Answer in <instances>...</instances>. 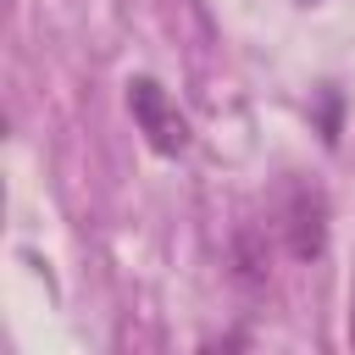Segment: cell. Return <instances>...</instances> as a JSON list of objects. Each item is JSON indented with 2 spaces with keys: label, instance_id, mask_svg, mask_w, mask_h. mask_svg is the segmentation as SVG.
Instances as JSON below:
<instances>
[{
  "label": "cell",
  "instance_id": "cell-1",
  "mask_svg": "<svg viewBox=\"0 0 355 355\" xmlns=\"http://www.w3.org/2000/svg\"><path fill=\"white\" fill-rule=\"evenodd\" d=\"M128 111H133V122H139V133L150 139L155 155H183L189 150V116L178 111V100L155 78H128Z\"/></svg>",
  "mask_w": 355,
  "mask_h": 355
},
{
  "label": "cell",
  "instance_id": "cell-2",
  "mask_svg": "<svg viewBox=\"0 0 355 355\" xmlns=\"http://www.w3.org/2000/svg\"><path fill=\"white\" fill-rule=\"evenodd\" d=\"M283 239H288V255H300V261H316L327 250V200L311 183H288V194H283Z\"/></svg>",
  "mask_w": 355,
  "mask_h": 355
},
{
  "label": "cell",
  "instance_id": "cell-3",
  "mask_svg": "<svg viewBox=\"0 0 355 355\" xmlns=\"http://www.w3.org/2000/svg\"><path fill=\"white\" fill-rule=\"evenodd\" d=\"M349 349H355V305H349Z\"/></svg>",
  "mask_w": 355,
  "mask_h": 355
}]
</instances>
